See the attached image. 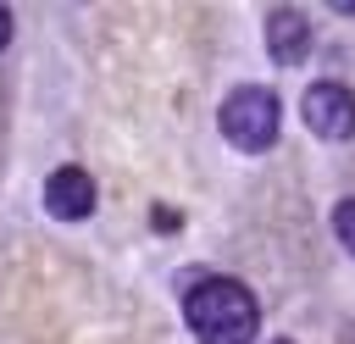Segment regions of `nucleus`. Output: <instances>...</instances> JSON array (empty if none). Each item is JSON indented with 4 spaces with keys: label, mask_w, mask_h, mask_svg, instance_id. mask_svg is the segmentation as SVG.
Here are the masks:
<instances>
[{
    "label": "nucleus",
    "mask_w": 355,
    "mask_h": 344,
    "mask_svg": "<svg viewBox=\"0 0 355 344\" xmlns=\"http://www.w3.org/2000/svg\"><path fill=\"white\" fill-rule=\"evenodd\" d=\"M183 322L200 344H250L261 327V305L239 277H200L183 300Z\"/></svg>",
    "instance_id": "f257e3e1"
},
{
    "label": "nucleus",
    "mask_w": 355,
    "mask_h": 344,
    "mask_svg": "<svg viewBox=\"0 0 355 344\" xmlns=\"http://www.w3.org/2000/svg\"><path fill=\"white\" fill-rule=\"evenodd\" d=\"M216 122H222V139H227L233 150H244V155H261V150H272V144H277L283 105H277V94H272V89H261V83H244V89H233V94L222 100Z\"/></svg>",
    "instance_id": "f03ea898"
},
{
    "label": "nucleus",
    "mask_w": 355,
    "mask_h": 344,
    "mask_svg": "<svg viewBox=\"0 0 355 344\" xmlns=\"http://www.w3.org/2000/svg\"><path fill=\"white\" fill-rule=\"evenodd\" d=\"M300 117H305V128H311L316 139L338 144V139L355 133V94H349L344 83H311V89L300 94Z\"/></svg>",
    "instance_id": "7ed1b4c3"
},
{
    "label": "nucleus",
    "mask_w": 355,
    "mask_h": 344,
    "mask_svg": "<svg viewBox=\"0 0 355 344\" xmlns=\"http://www.w3.org/2000/svg\"><path fill=\"white\" fill-rule=\"evenodd\" d=\"M44 211L55 222H83L94 211V178L83 166H55L44 178Z\"/></svg>",
    "instance_id": "20e7f679"
},
{
    "label": "nucleus",
    "mask_w": 355,
    "mask_h": 344,
    "mask_svg": "<svg viewBox=\"0 0 355 344\" xmlns=\"http://www.w3.org/2000/svg\"><path fill=\"white\" fill-rule=\"evenodd\" d=\"M305 50H311V17L300 6L266 11V55L277 67H294V61H305Z\"/></svg>",
    "instance_id": "39448f33"
},
{
    "label": "nucleus",
    "mask_w": 355,
    "mask_h": 344,
    "mask_svg": "<svg viewBox=\"0 0 355 344\" xmlns=\"http://www.w3.org/2000/svg\"><path fill=\"white\" fill-rule=\"evenodd\" d=\"M333 233H338V244H344V250L355 255V194L333 205Z\"/></svg>",
    "instance_id": "423d86ee"
},
{
    "label": "nucleus",
    "mask_w": 355,
    "mask_h": 344,
    "mask_svg": "<svg viewBox=\"0 0 355 344\" xmlns=\"http://www.w3.org/2000/svg\"><path fill=\"white\" fill-rule=\"evenodd\" d=\"M6 44H11V11L0 6V50H6Z\"/></svg>",
    "instance_id": "0eeeda50"
},
{
    "label": "nucleus",
    "mask_w": 355,
    "mask_h": 344,
    "mask_svg": "<svg viewBox=\"0 0 355 344\" xmlns=\"http://www.w3.org/2000/svg\"><path fill=\"white\" fill-rule=\"evenodd\" d=\"M338 11H344V17H355V0H338Z\"/></svg>",
    "instance_id": "6e6552de"
},
{
    "label": "nucleus",
    "mask_w": 355,
    "mask_h": 344,
    "mask_svg": "<svg viewBox=\"0 0 355 344\" xmlns=\"http://www.w3.org/2000/svg\"><path fill=\"white\" fill-rule=\"evenodd\" d=\"M277 344H288V338H277Z\"/></svg>",
    "instance_id": "1a4fd4ad"
}]
</instances>
